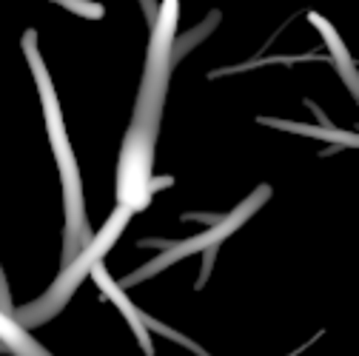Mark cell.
<instances>
[{
  "label": "cell",
  "mask_w": 359,
  "mask_h": 356,
  "mask_svg": "<svg viewBox=\"0 0 359 356\" xmlns=\"http://www.w3.org/2000/svg\"><path fill=\"white\" fill-rule=\"evenodd\" d=\"M0 310H6V314H12V299H9V291H6L4 271H0Z\"/></svg>",
  "instance_id": "8992f818"
},
{
  "label": "cell",
  "mask_w": 359,
  "mask_h": 356,
  "mask_svg": "<svg viewBox=\"0 0 359 356\" xmlns=\"http://www.w3.org/2000/svg\"><path fill=\"white\" fill-rule=\"evenodd\" d=\"M29 46V57H32V69H34V77H37V85H40V97H43V109H46V128H49V137H52V146H55V157H57V165H60V177H63V194H66V217H69V245H66V254H74L80 240H86V208H83V191H80V174H77V163H74V154H72V146H69V137H66V125H63V114L57 109V100H55V92H52V83H49V74L43 71V63L34 52L32 43Z\"/></svg>",
  "instance_id": "6da1fadb"
},
{
  "label": "cell",
  "mask_w": 359,
  "mask_h": 356,
  "mask_svg": "<svg viewBox=\"0 0 359 356\" xmlns=\"http://www.w3.org/2000/svg\"><path fill=\"white\" fill-rule=\"evenodd\" d=\"M0 348L12 350L15 356H52L34 336H29L26 325L15 320V314L0 310Z\"/></svg>",
  "instance_id": "5b68a950"
},
{
  "label": "cell",
  "mask_w": 359,
  "mask_h": 356,
  "mask_svg": "<svg viewBox=\"0 0 359 356\" xmlns=\"http://www.w3.org/2000/svg\"><path fill=\"white\" fill-rule=\"evenodd\" d=\"M92 274H95V280L100 282V288L114 299V305L123 310V317L128 320V325L134 328V334H137V339H140L143 350H146V353H151V336H149V331H146V325H143V314L137 310V305H131V299L123 294V288H120V285H114V282L109 280V274L103 271V265H100V262L92 268Z\"/></svg>",
  "instance_id": "277c9868"
},
{
  "label": "cell",
  "mask_w": 359,
  "mask_h": 356,
  "mask_svg": "<svg viewBox=\"0 0 359 356\" xmlns=\"http://www.w3.org/2000/svg\"><path fill=\"white\" fill-rule=\"evenodd\" d=\"M131 214H134L131 208L117 205L114 214L109 217V222L100 228V234L95 237V242H88V245L74 256V262L57 277V282L52 285V291H46V296H40L34 305L18 310L15 320H18L20 325H40V322H46L49 317H55L57 310L66 305V299L74 294V288L86 280V274H92V268L100 262V256L117 242V237L123 234V228H126V222L131 219Z\"/></svg>",
  "instance_id": "7a4b0ae2"
},
{
  "label": "cell",
  "mask_w": 359,
  "mask_h": 356,
  "mask_svg": "<svg viewBox=\"0 0 359 356\" xmlns=\"http://www.w3.org/2000/svg\"><path fill=\"white\" fill-rule=\"evenodd\" d=\"M265 197H268V186H259L257 189V194L254 197H248L231 217H226L219 222V226H214L211 231H205V234H200V237H194V240H186V242H177V245H171L168 248V254L165 256H157L154 262H149L143 271H137L128 282H137V280H146V277H151V274H157L160 268H165L168 262H174V259H180V256H189V254H194V251H205V248H217L222 240H226L231 231H237L243 222L248 219V214H254L262 203H265Z\"/></svg>",
  "instance_id": "3957f363"
}]
</instances>
